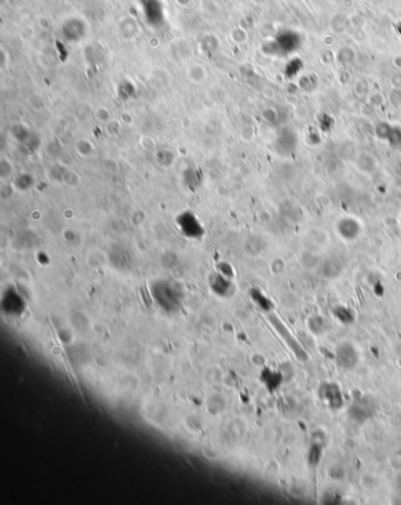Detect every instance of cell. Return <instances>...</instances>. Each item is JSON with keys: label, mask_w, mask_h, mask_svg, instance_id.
<instances>
[{"label": "cell", "mask_w": 401, "mask_h": 505, "mask_svg": "<svg viewBox=\"0 0 401 505\" xmlns=\"http://www.w3.org/2000/svg\"><path fill=\"white\" fill-rule=\"evenodd\" d=\"M152 297L161 310L167 313L178 312L182 304V292L178 285L168 280H157L151 286Z\"/></svg>", "instance_id": "6da1fadb"}, {"label": "cell", "mask_w": 401, "mask_h": 505, "mask_svg": "<svg viewBox=\"0 0 401 505\" xmlns=\"http://www.w3.org/2000/svg\"><path fill=\"white\" fill-rule=\"evenodd\" d=\"M303 38L294 30H284L275 35L273 40L264 46V51L270 56L284 57L292 55L302 48Z\"/></svg>", "instance_id": "7a4b0ae2"}, {"label": "cell", "mask_w": 401, "mask_h": 505, "mask_svg": "<svg viewBox=\"0 0 401 505\" xmlns=\"http://www.w3.org/2000/svg\"><path fill=\"white\" fill-rule=\"evenodd\" d=\"M268 320H270L272 326H273L274 329L277 330V332L280 334L281 338L284 339L288 348L291 349V351L294 353V356L296 357V358H298L299 360H302V362H305V360L309 359V355H307V352L305 351V350H304L303 346L300 345L298 342H296V339L293 337L291 331H289L287 327H286L285 324L282 323L277 316L270 315L268 316Z\"/></svg>", "instance_id": "3957f363"}, {"label": "cell", "mask_w": 401, "mask_h": 505, "mask_svg": "<svg viewBox=\"0 0 401 505\" xmlns=\"http://www.w3.org/2000/svg\"><path fill=\"white\" fill-rule=\"evenodd\" d=\"M177 225L179 230L181 231V233L189 239H200L205 234V230H204L202 223L191 211L182 212V214L179 215L177 218Z\"/></svg>", "instance_id": "277c9868"}, {"label": "cell", "mask_w": 401, "mask_h": 505, "mask_svg": "<svg viewBox=\"0 0 401 505\" xmlns=\"http://www.w3.org/2000/svg\"><path fill=\"white\" fill-rule=\"evenodd\" d=\"M336 360H338L339 365L346 370H352L356 367L359 360L356 348L350 345L349 343H342L336 348Z\"/></svg>", "instance_id": "5b68a950"}, {"label": "cell", "mask_w": 401, "mask_h": 505, "mask_svg": "<svg viewBox=\"0 0 401 505\" xmlns=\"http://www.w3.org/2000/svg\"><path fill=\"white\" fill-rule=\"evenodd\" d=\"M338 232L343 239H356L361 232V225L356 219L343 218L338 223Z\"/></svg>", "instance_id": "8992f818"}, {"label": "cell", "mask_w": 401, "mask_h": 505, "mask_svg": "<svg viewBox=\"0 0 401 505\" xmlns=\"http://www.w3.org/2000/svg\"><path fill=\"white\" fill-rule=\"evenodd\" d=\"M3 308L6 309L11 315H13V313L14 315H20L21 311L25 309V303L17 291L10 290L4 296Z\"/></svg>", "instance_id": "52a82bcc"}, {"label": "cell", "mask_w": 401, "mask_h": 505, "mask_svg": "<svg viewBox=\"0 0 401 505\" xmlns=\"http://www.w3.org/2000/svg\"><path fill=\"white\" fill-rule=\"evenodd\" d=\"M324 393H322V398H325L327 402L331 404L332 407H340L341 405V398H340V392L338 387L335 385H327L326 384L324 388Z\"/></svg>", "instance_id": "ba28073f"}, {"label": "cell", "mask_w": 401, "mask_h": 505, "mask_svg": "<svg viewBox=\"0 0 401 505\" xmlns=\"http://www.w3.org/2000/svg\"><path fill=\"white\" fill-rule=\"evenodd\" d=\"M232 283L228 277L224 276L223 273L221 275H217L216 278L212 281V288L216 293L220 296H225L228 293V291L231 290Z\"/></svg>", "instance_id": "9c48e42d"}, {"label": "cell", "mask_w": 401, "mask_h": 505, "mask_svg": "<svg viewBox=\"0 0 401 505\" xmlns=\"http://www.w3.org/2000/svg\"><path fill=\"white\" fill-rule=\"evenodd\" d=\"M304 70V61L303 59H300L298 57L292 58L291 60L286 64L284 73L286 75V78L288 79H294L300 74V72Z\"/></svg>", "instance_id": "30bf717a"}, {"label": "cell", "mask_w": 401, "mask_h": 505, "mask_svg": "<svg viewBox=\"0 0 401 505\" xmlns=\"http://www.w3.org/2000/svg\"><path fill=\"white\" fill-rule=\"evenodd\" d=\"M367 402L366 400H359V402H357L354 405H352V407H350V411H352V417L354 418H359L360 420H365L366 418L368 417H371V412H372V410L370 409V407H366L367 406Z\"/></svg>", "instance_id": "8fae6325"}, {"label": "cell", "mask_w": 401, "mask_h": 505, "mask_svg": "<svg viewBox=\"0 0 401 505\" xmlns=\"http://www.w3.org/2000/svg\"><path fill=\"white\" fill-rule=\"evenodd\" d=\"M299 85H300V88H302L303 90H305V91H309V92L313 91V90L317 88L316 75H312V74L304 75V77L300 79Z\"/></svg>", "instance_id": "7c38bea8"}, {"label": "cell", "mask_w": 401, "mask_h": 505, "mask_svg": "<svg viewBox=\"0 0 401 505\" xmlns=\"http://www.w3.org/2000/svg\"><path fill=\"white\" fill-rule=\"evenodd\" d=\"M334 126V119L327 113H322L319 118V128L324 132H329Z\"/></svg>", "instance_id": "4fadbf2b"}, {"label": "cell", "mask_w": 401, "mask_h": 505, "mask_svg": "<svg viewBox=\"0 0 401 505\" xmlns=\"http://www.w3.org/2000/svg\"><path fill=\"white\" fill-rule=\"evenodd\" d=\"M387 142L394 147L401 146V129L400 128L392 126V130H391V132H389Z\"/></svg>", "instance_id": "5bb4252c"}, {"label": "cell", "mask_w": 401, "mask_h": 505, "mask_svg": "<svg viewBox=\"0 0 401 505\" xmlns=\"http://www.w3.org/2000/svg\"><path fill=\"white\" fill-rule=\"evenodd\" d=\"M280 140L282 142V145H284L285 149L291 150L295 145V137L293 135V132L291 131H285L282 132V135L280 137Z\"/></svg>", "instance_id": "9a60e30c"}, {"label": "cell", "mask_w": 401, "mask_h": 505, "mask_svg": "<svg viewBox=\"0 0 401 505\" xmlns=\"http://www.w3.org/2000/svg\"><path fill=\"white\" fill-rule=\"evenodd\" d=\"M391 130H392V125H389L388 122H379V124L377 125V129H375V132H377V136L379 137L380 139H385V140H387L388 138V136H389V132H391Z\"/></svg>", "instance_id": "2e32d148"}, {"label": "cell", "mask_w": 401, "mask_h": 505, "mask_svg": "<svg viewBox=\"0 0 401 505\" xmlns=\"http://www.w3.org/2000/svg\"><path fill=\"white\" fill-rule=\"evenodd\" d=\"M252 297H253L254 301H256L263 309H266V310L270 309V301H268L266 297H264V296L261 294V292L252 291Z\"/></svg>", "instance_id": "e0dca14e"}, {"label": "cell", "mask_w": 401, "mask_h": 505, "mask_svg": "<svg viewBox=\"0 0 401 505\" xmlns=\"http://www.w3.org/2000/svg\"><path fill=\"white\" fill-rule=\"evenodd\" d=\"M265 118H266V120L270 122H275L278 120V115L274 110L266 111V112H265Z\"/></svg>", "instance_id": "ac0fdd59"}, {"label": "cell", "mask_w": 401, "mask_h": 505, "mask_svg": "<svg viewBox=\"0 0 401 505\" xmlns=\"http://www.w3.org/2000/svg\"><path fill=\"white\" fill-rule=\"evenodd\" d=\"M310 139H311V142H312V144H318L320 142L319 135H318V132H314V131L310 133Z\"/></svg>", "instance_id": "d6986e66"}, {"label": "cell", "mask_w": 401, "mask_h": 505, "mask_svg": "<svg viewBox=\"0 0 401 505\" xmlns=\"http://www.w3.org/2000/svg\"><path fill=\"white\" fill-rule=\"evenodd\" d=\"M395 30H396V32H398V34H399V35H400V37H401V21H400V23H398V24H396V27H395Z\"/></svg>", "instance_id": "ffe728a7"}, {"label": "cell", "mask_w": 401, "mask_h": 505, "mask_svg": "<svg viewBox=\"0 0 401 505\" xmlns=\"http://www.w3.org/2000/svg\"><path fill=\"white\" fill-rule=\"evenodd\" d=\"M265 0H257V3H264Z\"/></svg>", "instance_id": "44dd1931"}]
</instances>
